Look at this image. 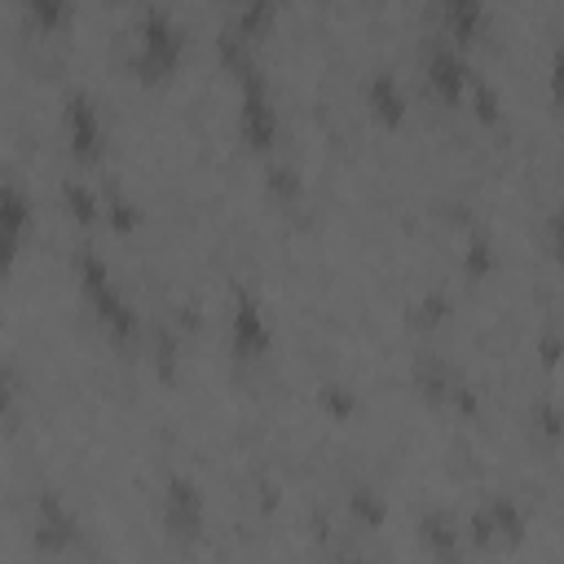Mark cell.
I'll use <instances>...</instances> for the list:
<instances>
[{"label": "cell", "instance_id": "6da1fadb", "mask_svg": "<svg viewBox=\"0 0 564 564\" xmlns=\"http://www.w3.org/2000/svg\"><path fill=\"white\" fill-rule=\"evenodd\" d=\"M181 48H185L181 22H176L167 9L150 4V9L137 18V35H132V66H137V75H145V79L167 75V70L181 62Z\"/></svg>", "mask_w": 564, "mask_h": 564}, {"label": "cell", "instance_id": "7a4b0ae2", "mask_svg": "<svg viewBox=\"0 0 564 564\" xmlns=\"http://www.w3.org/2000/svg\"><path fill=\"white\" fill-rule=\"evenodd\" d=\"M75 269H79V286H84L88 304L97 308V317H101L119 339H128V335L137 330V317H132V304L123 300V291L115 286V278H110L106 260H101L97 251H79Z\"/></svg>", "mask_w": 564, "mask_h": 564}, {"label": "cell", "instance_id": "3957f363", "mask_svg": "<svg viewBox=\"0 0 564 564\" xmlns=\"http://www.w3.org/2000/svg\"><path fill=\"white\" fill-rule=\"evenodd\" d=\"M238 84H242V97H238L242 137H247L256 150H264V145H273V137H278V115H273V101H269V88H264L260 66L242 70Z\"/></svg>", "mask_w": 564, "mask_h": 564}, {"label": "cell", "instance_id": "277c9868", "mask_svg": "<svg viewBox=\"0 0 564 564\" xmlns=\"http://www.w3.org/2000/svg\"><path fill=\"white\" fill-rule=\"evenodd\" d=\"M31 229V198L18 181H0V273L13 269L22 238Z\"/></svg>", "mask_w": 564, "mask_h": 564}, {"label": "cell", "instance_id": "5b68a950", "mask_svg": "<svg viewBox=\"0 0 564 564\" xmlns=\"http://www.w3.org/2000/svg\"><path fill=\"white\" fill-rule=\"evenodd\" d=\"M62 123H66V145L75 159H97L101 154V115L93 106L88 93H66V106H62Z\"/></svg>", "mask_w": 564, "mask_h": 564}, {"label": "cell", "instance_id": "8992f818", "mask_svg": "<svg viewBox=\"0 0 564 564\" xmlns=\"http://www.w3.org/2000/svg\"><path fill=\"white\" fill-rule=\"evenodd\" d=\"M163 524L172 538H198L203 529V494L189 476H172L167 480V494H163Z\"/></svg>", "mask_w": 564, "mask_h": 564}, {"label": "cell", "instance_id": "52a82bcc", "mask_svg": "<svg viewBox=\"0 0 564 564\" xmlns=\"http://www.w3.org/2000/svg\"><path fill=\"white\" fill-rule=\"evenodd\" d=\"M467 62L458 57V48H449V44H432L427 48V84L436 88V97L441 101H458L463 93H467Z\"/></svg>", "mask_w": 564, "mask_h": 564}, {"label": "cell", "instance_id": "ba28073f", "mask_svg": "<svg viewBox=\"0 0 564 564\" xmlns=\"http://www.w3.org/2000/svg\"><path fill=\"white\" fill-rule=\"evenodd\" d=\"M75 538V516L57 502V494H40L35 507V546L40 551H62Z\"/></svg>", "mask_w": 564, "mask_h": 564}, {"label": "cell", "instance_id": "9c48e42d", "mask_svg": "<svg viewBox=\"0 0 564 564\" xmlns=\"http://www.w3.org/2000/svg\"><path fill=\"white\" fill-rule=\"evenodd\" d=\"M269 348V322L251 295H238L234 304V352L238 357H260Z\"/></svg>", "mask_w": 564, "mask_h": 564}, {"label": "cell", "instance_id": "30bf717a", "mask_svg": "<svg viewBox=\"0 0 564 564\" xmlns=\"http://www.w3.org/2000/svg\"><path fill=\"white\" fill-rule=\"evenodd\" d=\"M471 529H476V538H480V542H494V538H507V542H516V538H520V529H524V520H520L516 502H507V498H494V502H485V507L476 511Z\"/></svg>", "mask_w": 564, "mask_h": 564}, {"label": "cell", "instance_id": "8fae6325", "mask_svg": "<svg viewBox=\"0 0 564 564\" xmlns=\"http://www.w3.org/2000/svg\"><path fill=\"white\" fill-rule=\"evenodd\" d=\"M366 97H370V106H375V115L383 123H397L405 115V93H401V84H397L392 70H375L370 84H366Z\"/></svg>", "mask_w": 564, "mask_h": 564}, {"label": "cell", "instance_id": "7c38bea8", "mask_svg": "<svg viewBox=\"0 0 564 564\" xmlns=\"http://www.w3.org/2000/svg\"><path fill=\"white\" fill-rule=\"evenodd\" d=\"M480 18H485V9H480L476 0H449V4H445V35L467 40V35H476Z\"/></svg>", "mask_w": 564, "mask_h": 564}, {"label": "cell", "instance_id": "4fadbf2b", "mask_svg": "<svg viewBox=\"0 0 564 564\" xmlns=\"http://www.w3.org/2000/svg\"><path fill=\"white\" fill-rule=\"evenodd\" d=\"M423 542L445 560V564H454V551H458V529L445 520V516H427L423 520Z\"/></svg>", "mask_w": 564, "mask_h": 564}, {"label": "cell", "instance_id": "5bb4252c", "mask_svg": "<svg viewBox=\"0 0 564 564\" xmlns=\"http://www.w3.org/2000/svg\"><path fill=\"white\" fill-rule=\"evenodd\" d=\"M62 198H66V207H70L84 225L101 216V194H97V189H88L84 181H66V185H62Z\"/></svg>", "mask_w": 564, "mask_h": 564}, {"label": "cell", "instance_id": "9a60e30c", "mask_svg": "<svg viewBox=\"0 0 564 564\" xmlns=\"http://www.w3.org/2000/svg\"><path fill=\"white\" fill-rule=\"evenodd\" d=\"M101 212H106V220H110L115 229H132V225L141 220L137 203H132L128 194H119V189H106V198H101Z\"/></svg>", "mask_w": 564, "mask_h": 564}, {"label": "cell", "instance_id": "2e32d148", "mask_svg": "<svg viewBox=\"0 0 564 564\" xmlns=\"http://www.w3.org/2000/svg\"><path fill=\"white\" fill-rule=\"evenodd\" d=\"M26 18L40 22V26H62L70 18V4H62V0H31L26 4Z\"/></svg>", "mask_w": 564, "mask_h": 564}, {"label": "cell", "instance_id": "e0dca14e", "mask_svg": "<svg viewBox=\"0 0 564 564\" xmlns=\"http://www.w3.org/2000/svg\"><path fill=\"white\" fill-rule=\"evenodd\" d=\"M348 502H352V511H357L366 524H379V520H383V502H379V494H375V489H357Z\"/></svg>", "mask_w": 564, "mask_h": 564}, {"label": "cell", "instance_id": "ac0fdd59", "mask_svg": "<svg viewBox=\"0 0 564 564\" xmlns=\"http://www.w3.org/2000/svg\"><path fill=\"white\" fill-rule=\"evenodd\" d=\"M467 88H471V97H476V110L489 119V115L498 110V93H494L485 79H467Z\"/></svg>", "mask_w": 564, "mask_h": 564}, {"label": "cell", "instance_id": "d6986e66", "mask_svg": "<svg viewBox=\"0 0 564 564\" xmlns=\"http://www.w3.org/2000/svg\"><path fill=\"white\" fill-rule=\"evenodd\" d=\"M339 564H366V560H357V555H344V560H339Z\"/></svg>", "mask_w": 564, "mask_h": 564}]
</instances>
